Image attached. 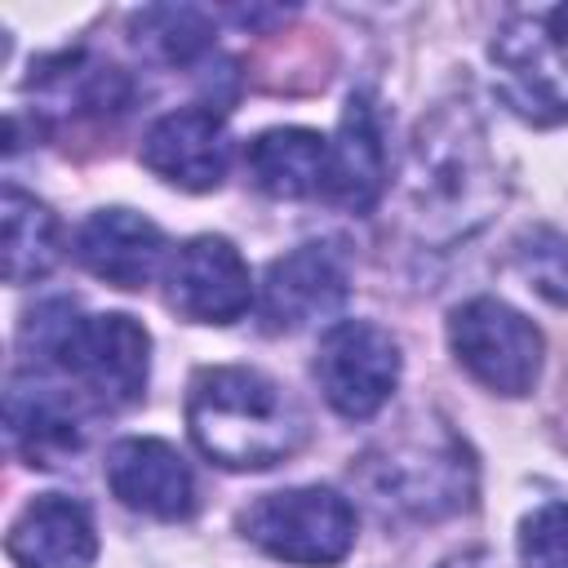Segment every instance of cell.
Wrapping results in <instances>:
<instances>
[{"mask_svg": "<svg viewBox=\"0 0 568 568\" xmlns=\"http://www.w3.org/2000/svg\"><path fill=\"white\" fill-rule=\"evenodd\" d=\"M386 191V142L377 111L364 93H355L342 111V124L328 142V186L324 200L346 213H368Z\"/></svg>", "mask_w": 568, "mask_h": 568, "instance_id": "obj_15", "label": "cell"}, {"mask_svg": "<svg viewBox=\"0 0 568 568\" xmlns=\"http://www.w3.org/2000/svg\"><path fill=\"white\" fill-rule=\"evenodd\" d=\"M4 550L18 568H89L98 559V528L84 501L44 493L18 510Z\"/></svg>", "mask_w": 568, "mask_h": 568, "instance_id": "obj_14", "label": "cell"}, {"mask_svg": "<svg viewBox=\"0 0 568 568\" xmlns=\"http://www.w3.org/2000/svg\"><path fill=\"white\" fill-rule=\"evenodd\" d=\"M248 182L275 200H311L328 186V138L315 129H262L244 146Z\"/></svg>", "mask_w": 568, "mask_h": 568, "instance_id": "obj_16", "label": "cell"}, {"mask_svg": "<svg viewBox=\"0 0 568 568\" xmlns=\"http://www.w3.org/2000/svg\"><path fill=\"white\" fill-rule=\"evenodd\" d=\"M524 568H568V501H546L519 524Z\"/></svg>", "mask_w": 568, "mask_h": 568, "instance_id": "obj_22", "label": "cell"}, {"mask_svg": "<svg viewBox=\"0 0 568 568\" xmlns=\"http://www.w3.org/2000/svg\"><path fill=\"white\" fill-rule=\"evenodd\" d=\"M106 488L120 506L151 515V519H186L195 510V470L186 466V457L151 435H133L111 444L106 462H102Z\"/></svg>", "mask_w": 568, "mask_h": 568, "instance_id": "obj_11", "label": "cell"}, {"mask_svg": "<svg viewBox=\"0 0 568 568\" xmlns=\"http://www.w3.org/2000/svg\"><path fill=\"white\" fill-rule=\"evenodd\" d=\"M9 439L13 448L31 462V466H58L62 457H71L84 444V426H80V399L58 395L53 386H9Z\"/></svg>", "mask_w": 568, "mask_h": 568, "instance_id": "obj_17", "label": "cell"}, {"mask_svg": "<svg viewBox=\"0 0 568 568\" xmlns=\"http://www.w3.org/2000/svg\"><path fill=\"white\" fill-rule=\"evenodd\" d=\"M4 280L9 284H36L44 280L62 257V231L49 204L27 195L22 186H4Z\"/></svg>", "mask_w": 568, "mask_h": 568, "instance_id": "obj_19", "label": "cell"}, {"mask_svg": "<svg viewBox=\"0 0 568 568\" xmlns=\"http://www.w3.org/2000/svg\"><path fill=\"white\" fill-rule=\"evenodd\" d=\"M439 568H497L488 550H462V555H448Z\"/></svg>", "mask_w": 568, "mask_h": 568, "instance_id": "obj_23", "label": "cell"}, {"mask_svg": "<svg viewBox=\"0 0 568 568\" xmlns=\"http://www.w3.org/2000/svg\"><path fill=\"white\" fill-rule=\"evenodd\" d=\"M31 89L44 98V106L67 111V115H115L129 102V80L120 67L71 53V58H53L40 67V75L31 80Z\"/></svg>", "mask_w": 568, "mask_h": 568, "instance_id": "obj_18", "label": "cell"}, {"mask_svg": "<svg viewBox=\"0 0 568 568\" xmlns=\"http://www.w3.org/2000/svg\"><path fill=\"white\" fill-rule=\"evenodd\" d=\"M75 257L115 288H146L164 262V231L133 209H98L75 231Z\"/></svg>", "mask_w": 568, "mask_h": 568, "instance_id": "obj_13", "label": "cell"}, {"mask_svg": "<svg viewBox=\"0 0 568 568\" xmlns=\"http://www.w3.org/2000/svg\"><path fill=\"white\" fill-rule=\"evenodd\" d=\"M493 84L528 124H568V4L515 9L493 44Z\"/></svg>", "mask_w": 568, "mask_h": 568, "instance_id": "obj_5", "label": "cell"}, {"mask_svg": "<svg viewBox=\"0 0 568 568\" xmlns=\"http://www.w3.org/2000/svg\"><path fill=\"white\" fill-rule=\"evenodd\" d=\"M515 271L550 306H568V240L555 226H528L510 244Z\"/></svg>", "mask_w": 568, "mask_h": 568, "instance_id": "obj_21", "label": "cell"}, {"mask_svg": "<svg viewBox=\"0 0 568 568\" xmlns=\"http://www.w3.org/2000/svg\"><path fill=\"white\" fill-rule=\"evenodd\" d=\"M129 36H133V44L142 53H151V58H160L169 67H186V62H195V58H204L213 49L209 18L200 9H173V4L133 13Z\"/></svg>", "mask_w": 568, "mask_h": 568, "instance_id": "obj_20", "label": "cell"}, {"mask_svg": "<svg viewBox=\"0 0 568 568\" xmlns=\"http://www.w3.org/2000/svg\"><path fill=\"white\" fill-rule=\"evenodd\" d=\"M240 532L280 564L328 568L355 546V510L337 488H280L240 510Z\"/></svg>", "mask_w": 568, "mask_h": 568, "instance_id": "obj_6", "label": "cell"}, {"mask_svg": "<svg viewBox=\"0 0 568 568\" xmlns=\"http://www.w3.org/2000/svg\"><path fill=\"white\" fill-rule=\"evenodd\" d=\"M355 479L373 506L395 519L430 524L475 506V457L439 417L404 422V430L373 444Z\"/></svg>", "mask_w": 568, "mask_h": 568, "instance_id": "obj_4", "label": "cell"}, {"mask_svg": "<svg viewBox=\"0 0 568 568\" xmlns=\"http://www.w3.org/2000/svg\"><path fill=\"white\" fill-rule=\"evenodd\" d=\"M169 306L195 324H235L253 306V275L226 235H195L169 262Z\"/></svg>", "mask_w": 568, "mask_h": 568, "instance_id": "obj_9", "label": "cell"}, {"mask_svg": "<svg viewBox=\"0 0 568 568\" xmlns=\"http://www.w3.org/2000/svg\"><path fill=\"white\" fill-rule=\"evenodd\" d=\"M399 342L373 320H337L315 351V382L333 413L364 422L399 386Z\"/></svg>", "mask_w": 568, "mask_h": 568, "instance_id": "obj_8", "label": "cell"}, {"mask_svg": "<svg viewBox=\"0 0 568 568\" xmlns=\"http://www.w3.org/2000/svg\"><path fill=\"white\" fill-rule=\"evenodd\" d=\"M142 164L182 191H217L231 169V138L222 115L204 106H182L160 115L142 133Z\"/></svg>", "mask_w": 568, "mask_h": 568, "instance_id": "obj_12", "label": "cell"}, {"mask_svg": "<svg viewBox=\"0 0 568 568\" xmlns=\"http://www.w3.org/2000/svg\"><path fill=\"white\" fill-rule=\"evenodd\" d=\"M186 430L222 470H271L302 448L306 413L262 368L213 364L191 377Z\"/></svg>", "mask_w": 568, "mask_h": 568, "instance_id": "obj_2", "label": "cell"}, {"mask_svg": "<svg viewBox=\"0 0 568 568\" xmlns=\"http://www.w3.org/2000/svg\"><path fill=\"white\" fill-rule=\"evenodd\" d=\"M351 293L346 262L333 244H302L266 266L257 315L266 333H297L315 320L337 315V306Z\"/></svg>", "mask_w": 568, "mask_h": 568, "instance_id": "obj_10", "label": "cell"}, {"mask_svg": "<svg viewBox=\"0 0 568 568\" xmlns=\"http://www.w3.org/2000/svg\"><path fill=\"white\" fill-rule=\"evenodd\" d=\"M457 364L493 395H528L541 377V328L501 297H470L448 315Z\"/></svg>", "mask_w": 568, "mask_h": 568, "instance_id": "obj_7", "label": "cell"}, {"mask_svg": "<svg viewBox=\"0 0 568 568\" xmlns=\"http://www.w3.org/2000/svg\"><path fill=\"white\" fill-rule=\"evenodd\" d=\"M22 346L36 355V364L67 377L75 386V399L124 408L146 390L151 333L124 311L80 315L67 297L44 302L27 311Z\"/></svg>", "mask_w": 568, "mask_h": 568, "instance_id": "obj_3", "label": "cell"}, {"mask_svg": "<svg viewBox=\"0 0 568 568\" xmlns=\"http://www.w3.org/2000/svg\"><path fill=\"white\" fill-rule=\"evenodd\" d=\"M506 200L501 169L488 151L484 120L466 98L430 106L408 142L404 204L426 244H453L475 235Z\"/></svg>", "mask_w": 568, "mask_h": 568, "instance_id": "obj_1", "label": "cell"}]
</instances>
